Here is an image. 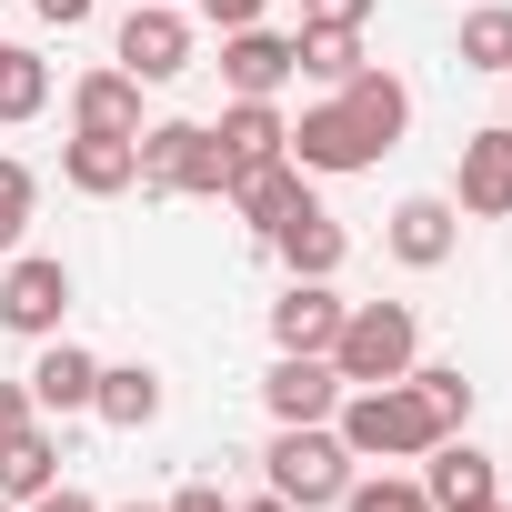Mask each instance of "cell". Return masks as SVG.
<instances>
[{
    "label": "cell",
    "instance_id": "obj_25",
    "mask_svg": "<svg viewBox=\"0 0 512 512\" xmlns=\"http://www.w3.org/2000/svg\"><path fill=\"white\" fill-rule=\"evenodd\" d=\"M402 382L432 402V422H442V432H462V422H472V382H462V362H412Z\"/></svg>",
    "mask_w": 512,
    "mask_h": 512
},
{
    "label": "cell",
    "instance_id": "obj_27",
    "mask_svg": "<svg viewBox=\"0 0 512 512\" xmlns=\"http://www.w3.org/2000/svg\"><path fill=\"white\" fill-rule=\"evenodd\" d=\"M332 512H432V492H422V482H402V472H372V482L352 472V492H342Z\"/></svg>",
    "mask_w": 512,
    "mask_h": 512
},
{
    "label": "cell",
    "instance_id": "obj_11",
    "mask_svg": "<svg viewBox=\"0 0 512 512\" xmlns=\"http://www.w3.org/2000/svg\"><path fill=\"white\" fill-rule=\"evenodd\" d=\"M262 402H272V422H332L342 412V372L322 352H282L262 372Z\"/></svg>",
    "mask_w": 512,
    "mask_h": 512
},
{
    "label": "cell",
    "instance_id": "obj_33",
    "mask_svg": "<svg viewBox=\"0 0 512 512\" xmlns=\"http://www.w3.org/2000/svg\"><path fill=\"white\" fill-rule=\"evenodd\" d=\"M31 11H41L51 31H81V21H91V0H31Z\"/></svg>",
    "mask_w": 512,
    "mask_h": 512
},
{
    "label": "cell",
    "instance_id": "obj_12",
    "mask_svg": "<svg viewBox=\"0 0 512 512\" xmlns=\"http://www.w3.org/2000/svg\"><path fill=\"white\" fill-rule=\"evenodd\" d=\"M422 492H432V512H482L502 482H492V452H472L462 432H442V442L422 452Z\"/></svg>",
    "mask_w": 512,
    "mask_h": 512
},
{
    "label": "cell",
    "instance_id": "obj_13",
    "mask_svg": "<svg viewBox=\"0 0 512 512\" xmlns=\"http://www.w3.org/2000/svg\"><path fill=\"white\" fill-rule=\"evenodd\" d=\"M452 241H462V211H452L442 191H412V201L392 211V262H402V272H442Z\"/></svg>",
    "mask_w": 512,
    "mask_h": 512
},
{
    "label": "cell",
    "instance_id": "obj_23",
    "mask_svg": "<svg viewBox=\"0 0 512 512\" xmlns=\"http://www.w3.org/2000/svg\"><path fill=\"white\" fill-rule=\"evenodd\" d=\"M41 111H51V61L0 41V121H41Z\"/></svg>",
    "mask_w": 512,
    "mask_h": 512
},
{
    "label": "cell",
    "instance_id": "obj_30",
    "mask_svg": "<svg viewBox=\"0 0 512 512\" xmlns=\"http://www.w3.org/2000/svg\"><path fill=\"white\" fill-rule=\"evenodd\" d=\"M21 422H41V402H31V382H0V432H21Z\"/></svg>",
    "mask_w": 512,
    "mask_h": 512
},
{
    "label": "cell",
    "instance_id": "obj_4",
    "mask_svg": "<svg viewBox=\"0 0 512 512\" xmlns=\"http://www.w3.org/2000/svg\"><path fill=\"white\" fill-rule=\"evenodd\" d=\"M141 191H171V201H221L231 191V161L201 121H141Z\"/></svg>",
    "mask_w": 512,
    "mask_h": 512
},
{
    "label": "cell",
    "instance_id": "obj_24",
    "mask_svg": "<svg viewBox=\"0 0 512 512\" xmlns=\"http://www.w3.org/2000/svg\"><path fill=\"white\" fill-rule=\"evenodd\" d=\"M462 71H512V0L462 11Z\"/></svg>",
    "mask_w": 512,
    "mask_h": 512
},
{
    "label": "cell",
    "instance_id": "obj_20",
    "mask_svg": "<svg viewBox=\"0 0 512 512\" xmlns=\"http://www.w3.org/2000/svg\"><path fill=\"white\" fill-rule=\"evenodd\" d=\"M51 482H61V442H51L41 422L0 432V502H41Z\"/></svg>",
    "mask_w": 512,
    "mask_h": 512
},
{
    "label": "cell",
    "instance_id": "obj_37",
    "mask_svg": "<svg viewBox=\"0 0 512 512\" xmlns=\"http://www.w3.org/2000/svg\"><path fill=\"white\" fill-rule=\"evenodd\" d=\"M0 512H21V502H0Z\"/></svg>",
    "mask_w": 512,
    "mask_h": 512
},
{
    "label": "cell",
    "instance_id": "obj_22",
    "mask_svg": "<svg viewBox=\"0 0 512 512\" xmlns=\"http://www.w3.org/2000/svg\"><path fill=\"white\" fill-rule=\"evenodd\" d=\"M292 71L342 91V81L362 71V21H302V41H292Z\"/></svg>",
    "mask_w": 512,
    "mask_h": 512
},
{
    "label": "cell",
    "instance_id": "obj_10",
    "mask_svg": "<svg viewBox=\"0 0 512 512\" xmlns=\"http://www.w3.org/2000/svg\"><path fill=\"white\" fill-rule=\"evenodd\" d=\"M221 201H231V211H241L251 231L272 241V231H282L292 211H312V171H302V161L282 151V161H262V171H231V191H221Z\"/></svg>",
    "mask_w": 512,
    "mask_h": 512
},
{
    "label": "cell",
    "instance_id": "obj_38",
    "mask_svg": "<svg viewBox=\"0 0 512 512\" xmlns=\"http://www.w3.org/2000/svg\"><path fill=\"white\" fill-rule=\"evenodd\" d=\"M171 11H181V0H171Z\"/></svg>",
    "mask_w": 512,
    "mask_h": 512
},
{
    "label": "cell",
    "instance_id": "obj_1",
    "mask_svg": "<svg viewBox=\"0 0 512 512\" xmlns=\"http://www.w3.org/2000/svg\"><path fill=\"white\" fill-rule=\"evenodd\" d=\"M332 432H342V452H352V462H422V452L442 442V422H432V402H422L412 382H372V392H342Z\"/></svg>",
    "mask_w": 512,
    "mask_h": 512
},
{
    "label": "cell",
    "instance_id": "obj_9",
    "mask_svg": "<svg viewBox=\"0 0 512 512\" xmlns=\"http://www.w3.org/2000/svg\"><path fill=\"white\" fill-rule=\"evenodd\" d=\"M462 221H512V121L472 131L462 141V191H452Z\"/></svg>",
    "mask_w": 512,
    "mask_h": 512
},
{
    "label": "cell",
    "instance_id": "obj_32",
    "mask_svg": "<svg viewBox=\"0 0 512 512\" xmlns=\"http://www.w3.org/2000/svg\"><path fill=\"white\" fill-rule=\"evenodd\" d=\"M302 21H372V0H302Z\"/></svg>",
    "mask_w": 512,
    "mask_h": 512
},
{
    "label": "cell",
    "instance_id": "obj_8",
    "mask_svg": "<svg viewBox=\"0 0 512 512\" xmlns=\"http://www.w3.org/2000/svg\"><path fill=\"white\" fill-rule=\"evenodd\" d=\"M61 181H71L81 201H121V191H141V141H121V131H71V141H61Z\"/></svg>",
    "mask_w": 512,
    "mask_h": 512
},
{
    "label": "cell",
    "instance_id": "obj_28",
    "mask_svg": "<svg viewBox=\"0 0 512 512\" xmlns=\"http://www.w3.org/2000/svg\"><path fill=\"white\" fill-rule=\"evenodd\" d=\"M161 512H231V492H221V482H181Z\"/></svg>",
    "mask_w": 512,
    "mask_h": 512
},
{
    "label": "cell",
    "instance_id": "obj_5",
    "mask_svg": "<svg viewBox=\"0 0 512 512\" xmlns=\"http://www.w3.org/2000/svg\"><path fill=\"white\" fill-rule=\"evenodd\" d=\"M61 312H71V262L61 251H11V272H0V332L51 342Z\"/></svg>",
    "mask_w": 512,
    "mask_h": 512
},
{
    "label": "cell",
    "instance_id": "obj_21",
    "mask_svg": "<svg viewBox=\"0 0 512 512\" xmlns=\"http://www.w3.org/2000/svg\"><path fill=\"white\" fill-rule=\"evenodd\" d=\"M91 412H101L111 432H141V422H161V372H151V362H101V392H91Z\"/></svg>",
    "mask_w": 512,
    "mask_h": 512
},
{
    "label": "cell",
    "instance_id": "obj_16",
    "mask_svg": "<svg viewBox=\"0 0 512 512\" xmlns=\"http://www.w3.org/2000/svg\"><path fill=\"white\" fill-rule=\"evenodd\" d=\"M272 251H282V272H292V282H332V272H342V251H352V231L312 201V211H292V221L272 231Z\"/></svg>",
    "mask_w": 512,
    "mask_h": 512
},
{
    "label": "cell",
    "instance_id": "obj_19",
    "mask_svg": "<svg viewBox=\"0 0 512 512\" xmlns=\"http://www.w3.org/2000/svg\"><path fill=\"white\" fill-rule=\"evenodd\" d=\"M211 141H221V161H231V171H262V161H282V151H292V121H282L272 101H231Z\"/></svg>",
    "mask_w": 512,
    "mask_h": 512
},
{
    "label": "cell",
    "instance_id": "obj_34",
    "mask_svg": "<svg viewBox=\"0 0 512 512\" xmlns=\"http://www.w3.org/2000/svg\"><path fill=\"white\" fill-rule=\"evenodd\" d=\"M231 512H292V502H282V492H262V502H231Z\"/></svg>",
    "mask_w": 512,
    "mask_h": 512
},
{
    "label": "cell",
    "instance_id": "obj_39",
    "mask_svg": "<svg viewBox=\"0 0 512 512\" xmlns=\"http://www.w3.org/2000/svg\"><path fill=\"white\" fill-rule=\"evenodd\" d=\"M502 81H512V71H502Z\"/></svg>",
    "mask_w": 512,
    "mask_h": 512
},
{
    "label": "cell",
    "instance_id": "obj_26",
    "mask_svg": "<svg viewBox=\"0 0 512 512\" xmlns=\"http://www.w3.org/2000/svg\"><path fill=\"white\" fill-rule=\"evenodd\" d=\"M31 201H41V171L0 151V262L21 251V231H31Z\"/></svg>",
    "mask_w": 512,
    "mask_h": 512
},
{
    "label": "cell",
    "instance_id": "obj_36",
    "mask_svg": "<svg viewBox=\"0 0 512 512\" xmlns=\"http://www.w3.org/2000/svg\"><path fill=\"white\" fill-rule=\"evenodd\" d=\"M482 512H512V502H502V492H492V502H482Z\"/></svg>",
    "mask_w": 512,
    "mask_h": 512
},
{
    "label": "cell",
    "instance_id": "obj_29",
    "mask_svg": "<svg viewBox=\"0 0 512 512\" xmlns=\"http://www.w3.org/2000/svg\"><path fill=\"white\" fill-rule=\"evenodd\" d=\"M262 11H272V0H201V21H221V31H251Z\"/></svg>",
    "mask_w": 512,
    "mask_h": 512
},
{
    "label": "cell",
    "instance_id": "obj_35",
    "mask_svg": "<svg viewBox=\"0 0 512 512\" xmlns=\"http://www.w3.org/2000/svg\"><path fill=\"white\" fill-rule=\"evenodd\" d=\"M121 512H161V502H121Z\"/></svg>",
    "mask_w": 512,
    "mask_h": 512
},
{
    "label": "cell",
    "instance_id": "obj_7",
    "mask_svg": "<svg viewBox=\"0 0 512 512\" xmlns=\"http://www.w3.org/2000/svg\"><path fill=\"white\" fill-rule=\"evenodd\" d=\"M111 61H121L141 91H151V81H181V71H191V21L171 11V0H131V21H121V51H111Z\"/></svg>",
    "mask_w": 512,
    "mask_h": 512
},
{
    "label": "cell",
    "instance_id": "obj_15",
    "mask_svg": "<svg viewBox=\"0 0 512 512\" xmlns=\"http://www.w3.org/2000/svg\"><path fill=\"white\" fill-rule=\"evenodd\" d=\"M342 312H352V302H342L332 282H292V292L272 302V342H282V352H322V362H332V332H342Z\"/></svg>",
    "mask_w": 512,
    "mask_h": 512
},
{
    "label": "cell",
    "instance_id": "obj_6",
    "mask_svg": "<svg viewBox=\"0 0 512 512\" xmlns=\"http://www.w3.org/2000/svg\"><path fill=\"white\" fill-rule=\"evenodd\" d=\"M382 151H392V141H382L342 91H332V101H312V111L292 121V161H302V171H372Z\"/></svg>",
    "mask_w": 512,
    "mask_h": 512
},
{
    "label": "cell",
    "instance_id": "obj_2",
    "mask_svg": "<svg viewBox=\"0 0 512 512\" xmlns=\"http://www.w3.org/2000/svg\"><path fill=\"white\" fill-rule=\"evenodd\" d=\"M412 362H422V322H412V302H352V312H342V332H332V372H342V392L402 382Z\"/></svg>",
    "mask_w": 512,
    "mask_h": 512
},
{
    "label": "cell",
    "instance_id": "obj_3",
    "mask_svg": "<svg viewBox=\"0 0 512 512\" xmlns=\"http://www.w3.org/2000/svg\"><path fill=\"white\" fill-rule=\"evenodd\" d=\"M262 472H272V492H282L292 512H332V502L352 492V452H342L332 422H282L272 452H262Z\"/></svg>",
    "mask_w": 512,
    "mask_h": 512
},
{
    "label": "cell",
    "instance_id": "obj_17",
    "mask_svg": "<svg viewBox=\"0 0 512 512\" xmlns=\"http://www.w3.org/2000/svg\"><path fill=\"white\" fill-rule=\"evenodd\" d=\"M71 131H121V141H141V81L111 61V71H81L71 81Z\"/></svg>",
    "mask_w": 512,
    "mask_h": 512
},
{
    "label": "cell",
    "instance_id": "obj_18",
    "mask_svg": "<svg viewBox=\"0 0 512 512\" xmlns=\"http://www.w3.org/2000/svg\"><path fill=\"white\" fill-rule=\"evenodd\" d=\"M21 382H31V402H41V412H91V392H101V362H91L81 342H61V332H51V342H41V362H31Z\"/></svg>",
    "mask_w": 512,
    "mask_h": 512
},
{
    "label": "cell",
    "instance_id": "obj_14",
    "mask_svg": "<svg viewBox=\"0 0 512 512\" xmlns=\"http://www.w3.org/2000/svg\"><path fill=\"white\" fill-rule=\"evenodd\" d=\"M221 81H231V101H272L282 81H292V41L282 31H221Z\"/></svg>",
    "mask_w": 512,
    "mask_h": 512
},
{
    "label": "cell",
    "instance_id": "obj_31",
    "mask_svg": "<svg viewBox=\"0 0 512 512\" xmlns=\"http://www.w3.org/2000/svg\"><path fill=\"white\" fill-rule=\"evenodd\" d=\"M21 512H101V502H91V492H71V482H51V492H41V502H21Z\"/></svg>",
    "mask_w": 512,
    "mask_h": 512
}]
</instances>
